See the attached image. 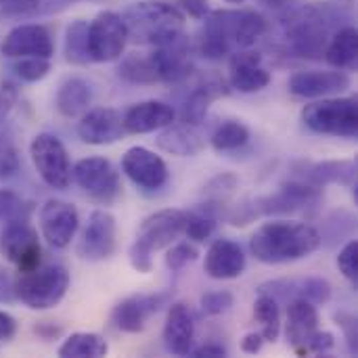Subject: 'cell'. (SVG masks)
Instances as JSON below:
<instances>
[{
    "mask_svg": "<svg viewBox=\"0 0 358 358\" xmlns=\"http://www.w3.org/2000/svg\"><path fill=\"white\" fill-rule=\"evenodd\" d=\"M117 245V222L115 216L107 210H94L88 216V222L82 231L78 243V254L88 262H103L115 254Z\"/></svg>",
    "mask_w": 358,
    "mask_h": 358,
    "instance_id": "4fadbf2b",
    "label": "cell"
},
{
    "mask_svg": "<svg viewBox=\"0 0 358 358\" xmlns=\"http://www.w3.org/2000/svg\"><path fill=\"white\" fill-rule=\"evenodd\" d=\"M264 346V338L260 334H248L243 340H241V350L245 355H258Z\"/></svg>",
    "mask_w": 358,
    "mask_h": 358,
    "instance_id": "f907efd6",
    "label": "cell"
},
{
    "mask_svg": "<svg viewBox=\"0 0 358 358\" xmlns=\"http://www.w3.org/2000/svg\"><path fill=\"white\" fill-rule=\"evenodd\" d=\"M174 120H176L174 107L155 99L134 103L122 115V124L128 134H149L174 124Z\"/></svg>",
    "mask_w": 358,
    "mask_h": 358,
    "instance_id": "cb8c5ba5",
    "label": "cell"
},
{
    "mask_svg": "<svg viewBox=\"0 0 358 358\" xmlns=\"http://www.w3.org/2000/svg\"><path fill=\"white\" fill-rule=\"evenodd\" d=\"M271 71L262 65V57L258 52L237 50L229 61V86L237 92L252 94L260 92L271 84Z\"/></svg>",
    "mask_w": 358,
    "mask_h": 358,
    "instance_id": "603a6c76",
    "label": "cell"
},
{
    "mask_svg": "<svg viewBox=\"0 0 358 358\" xmlns=\"http://www.w3.org/2000/svg\"><path fill=\"white\" fill-rule=\"evenodd\" d=\"M71 180L94 201L113 203L122 195V182L115 166L105 157H84L71 168Z\"/></svg>",
    "mask_w": 358,
    "mask_h": 358,
    "instance_id": "9c48e42d",
    "label": "cell"
},
{
    "mask_svg": "<svg viewBox=\"0 0 358 358\" xmlns=\"http://www.w3.org/2000/svg\"><path fill=\"white\" fill-rule=\"evenodd\" d=\"M300 178L317 187L342 185V187L352 189L357 185V164L352 159H331V162L308 164V168H304Z\"/></svg>",
    "mask_w": 358,
    "mask_h": 358,
    "instance_id": "f1b7e54d",
    "label": "cell"
},
{
    "mask_svg": "<svg viewBox=\"0 0 358 358\" xmlns=\"http://www.w3.org/2000/svg\"><path fill=\"white\" fill-rule=\"evenodd\" d=\"M92 101V88L82 78L65 80L55 96V107L63 117H78L82 115Z\"/></svg>",
    "mask_w": 358,
    "mask_h": 358,
    "instance_id": "f546056e",
    "label": "cell"
},
{
    "mask_svg": "<svg viewBox=\"0 0 358 358\" xmlns=\"http://www.w3.org/2000/svg\"><path fill=\"white\" fill-rule=\"evenodd\" d=\"M13 69L23 82H40V80H44L48 76L50 63L44 57H21L13 65Z\"/></svg>",
    "mask_w": 358,
    "mask_h": 358,
    "instance_id": "74e56055",
    "label": "cell"
},
{
    "mask_svg": "<svg viewBox=\"0 0 358 358\" xmlns=\"http://www.w3.org/2000/svg\"><path fill=\"white\" fill-rule=\"evenodd\" d=\"M164 348L174 357H189L195 344V319L187 304L174 302L164 325Z\"/></svg>",
    "mask_w": 358,
    "mask_h": 358,
    "instance_id": "d4e9b609",
    "label": "cell"
},
{
    "mask_svg": "<svg viewBox=\"0 0 358 358\" xmlns=\"http://www.w3.org/2000/svg\"><path fill=\"white\" fill-rule=\"evenodd\" d=\"M229 94L227 82L218 76H208L193 86L187 99L180 105V122L189 126H199L206 120L210 105Z\"/></svg>",
    "mask_w": 358,
    "mask_h": 358,
    "instance_id": "4316f807",
    "label": "cell"
},
{
    "mask_svg": "<svg viewBox=\"0 0 358 358\" xmlns=\"http://www.w3.org/2000/svg\"><path fill=\"white\" fill-rule=\"evenodd\" d=\"M69 289V273L61 264L36 266L15 281V300L31 310H50L61 304Z\"/></svg>",
    "mask_w": 358,
    "mask_h": 358,
    "instance_id": "5b68a950",
    "label": "cell"
},
{
    "mask_svg": "<svg viewBox=\"0 0 358 358\" xmlns=\"http://www.w3.org/2000/svg\"><path fill=\"white\" fill-rule=\"evenodd\" d=\"M235 304V296L227 289H218V292H208L201 296L199 300V306H201V313L206 317H220L224 313H229Z\"/></svg>",
    "mask_w": 358,
    "mask_h": 358,
    "instance_id": "f35d334b",
    "label": "cell"
},
{
    "mask_svg": "<svg viewBox=\"0 0 358 358\" xmlns=\"http://www.w3.org/2000/svg\"><path fill=\"white\" fill-rule=\"evenodd\" d=\"M157 147L170 155H178V157H193L197 153L203 151L206 141L203 136L197 132V126H189V124H170L166 128H162L159 136H157Z\"/></svg>",
    "mask_w": 358,
    "mask_h": 358,
    "instance_id": "83f0119b",
    "label": "cell"
},
{
    "mask_svg": "<svg viewBox=\"0 0 358 358\" xmlns=\"http://www.w3.org/2000/svg\"><path fill=\"white\" fill-rule=\"evenodd\" d=\"M170 296L166 292L159 294H134L117 302L111 310V323L122 334H141L147 327V321L157 315Z\"/></svg>",
    "mask_w": 358,
    "mask_h": 358,
    "instance_id": "5bb4252c",
    "label": "cell"
},
{
    "mask_svg": "<svg viewBox=\"0 0 358 358\" xmlns=\"http://www.w3.org/2000/svg\"><path fill=\"white\" fill-rule=\"evenodd\" d=\"M126 44H128V29H126L122 15L113 10H105V13H99L88 23L90 61L94 63L117 61L124 55Z\"/></svg>",
    "mask_w": 358,
    "mask_h": 358,
    "instance_id": "8fae6325",
    "label": "cell"
},
{
    "mask_svg": "<svg viewBox=\"0 0 358 358\" xmlns=\"http://www.w3.org/2000/svg\"><path fill=\"white\" fill-rule=\"evenodd\" d=\"M17 334V321L13 315H8L6 310H0V342H8L13 340Z\"/></svg>",
    "mask_w": 358,
    "mask_h": 358,
    "instance_id": "c3c4849f",
    "label": "cell"
},
{
    "mask_svg": "<svg viewBox=\"0 0 358 358\" xmlns=\"http://www.w3.org/2000/svg\"><path fill=\"white\" fill-rule=\"evenodd\" d=\"M197 258H199V250L195 245H191V243H176V245H170V250L166 254V266L172 273H178L185 266L193 264Z\"/></svg>",
    "mask_w": 358,
    "mask_h": 358,
    "instance_id": "ab89813d",
    "label": "cell"
},
{
    "mask_svg": "<svg viewBox=\"0 0 358 358\" xmlns=\"http://www.w3.org/2000/svg\"><path fill=\"white\" fill-rule=\"evenodd\" d=\"M250 143V128L239 120H227L216 126L210 136V145L218 153H231Z\"/></svg>",
    "mask_w": 358,
    "mask_h": 358,
    "instance_id": "d6a6232c",
    "label": "cell"
},
{
    "mask_svg": "<svg viewBox=\"0 0 358 358\" xmlns=\"http://www.w3.org/2000/svg\"><path fill=\"white\" fill-rule=\"evenodd\" d=\"M122 172L143 191H162L170 180L166 162L147 147H130L122 157Z\"/></svg>",
    "mask_w": 358,
    "mask_h": 358,
    "instance_id": "9a60e30c",
    "label": "cell"
},
{
    "mask_svg": "<svg viewBox=\"0 0 358 358\" xmlns=\"http://www.w3.org/2000/svg\"><path fill=\"white\" fill-rule=\"evenodd\" d=\"M65 59L73 65H88L90 52H88V23L78 19L67 27L65 34Z\"/></svg>",
    "mask_w": 358,
    "mask_h": 358,
    "instance_id": "d590c367",
    "label": "cell"
},
{
    "mask_svg": "<svg viewBox=\"0 0 358 358\" xmlns=\"http://www.w3.org/2000/svg\"><path fill=\"white\" fill-rule=\"evenodd\" d=\"M319 331V310L317 304L308 300H292L287 306V323H285V338L292 350L304 357V350L310 338Z\"/></svg>",
    "mask_w": 358,
    "mask_h": 358,
    "instance_id": "484cf974",
    "label": "cell"
},
{
    "mask_svg": "<svg viewBox=\"0 0 358 358\" xmlns=\"http://www.w3.org/2000/svg\"><path fill=\"white\" fill-rule=\"evenodd\" d=\"M0 254L10 264H15L19 273H27L40 266L42 248L36 229L29 227L27 220L4 224V231L0 235Z\"/></svg>",
    "mask_w": 358,
    "mask_h": 358,
    "instance_id": "7c38bea8",
    "label": "cell"
},
{
    "mask_svg": "<svg viewBox=\"0 0 358 358\" xmlns=\"http://www.w3.org/2000/svg\"><path fill=\"white\" fill-rule=\"evenodd\" d=\"M80 229L78 210L61 199H48L40 208V231L48 245L63 250L71 243Z\"/></svg>",
    "mask_w": 358,
    "mask_h": 358,
    "instance_id": "2e32d148",
    "label": "cell"
},
{
    "mask_svg": "<svg viewBox=\"0 0 358 358\" xmlns=\"http://www.w3.org/2000/svg\"><path fill=\"white\" fill-rule=\"evenodd\" d=\"M191 357L195 358H224L229 357V350L222 346V344H218V342H208V344H203V346H199V348H195V350H191Z\"/></svg>",
    "mask_w": 358,
    "mask_h": 358,
    "instance_id": "7dc6e473",
    "label": "cell"
},
{
    "mask_svg": "<svg viewBox=\"0 0 358 358\" xmlns=\"http://www.w3.org/2000/svg\"><path fill=\"white\" fill-rule=\"evenodd\" d=\"M338 268L340 273L352 283H358V241L350 239L338 254Z\"/></svg>",
    "mask_w": 358,
    "mask_h": 358,
    "instance_id": "60d3db41",
    "label": "cell"
},
{
    "mask_svg": "<svg viewBox=\"0 0 358 358\" xmlns=\"http://www.w3.org/2000/svg\"><path fill=\"white\" fill-rule=\"evenodd\" d=\"M2 55L8 59H21V57H44L50 59L55 52V42L50 31L44 25L29 23V25H17L6 34L0 46Z\"/></svg>",
    "mask_w": 358,
    "mask_h": 358,
    "instance_id": "ac0fdd59",
    "label": "cell"
},
{
    "mask_svg": "<svg viewBox=\"0 0 358 358\" xmlns=\"http://www.w3.org/2000/svg\"><path fill=\"white\" fill-rule=\"evenodd\" d=\"M180 2H182L185 10L197 19L206 17V13H208V0H180Z\"/></svg>",
    "mask_w": 358,
    "mask_h": 358,
    "instance_id": "816d5d0a",
    "label": "cell"
},
{
    "mask_svg": "<svg viewBox=\"0 0 358 358\" xmlns=\"http://www.w3.org/2000/svg\"><path fill=\"white\" fill-rule=\"evenodd\" d=\"M321 243L323 237L313 224L275 218L256 229L250 252L262 264H289L308 258Z\"/></svg>",
    "mask_w": 358,
    "mask_h": 358,
    "instance_id": "7a4b0ae2",
    "label": "cell"
},
{
    "mask_svg": "<svg viewBox=\"0 0 358 358\" xmlns=\"http://www.w3.org/2000/svg\"><path fill=\"white\" fill-rule=\"evenodd\" d=\"M224 2H231V4H241L243 0H224Z\"/></svg>",
    "mask_w": 358,
    "mask_h": 358,
    "instance_id": "db71d44e",
    "label": "cell"
},
{
    "mask_svg": "<svg viewBox=\"0 0 358 358\" xmlns=\"http://www.w3.org/2000/svg\"><path fill=\"white\" fill-rule=\"evenodd\" d=\"M336 321H338V325L344 329V336H346V342H348L350 352H352V355H358L357 319H355L350 313H338V315H336Z\"/></svg>",
    "mask_w": 358,
    "mask_h": 358,
    "instance_id": "f6af8a7d",
    "label": "cell"
},
{
    "mask_svg": "<svg viewBox=\"0 0 358 358\" xmlns=\"http://www.w3.org/2000/svg\"><path fill=\"white\" fill-rule=\"evenodd\" d=\"M59 357L63 358H101L107 357L109 344L103 336L92 334V331H78L71 334L61 346H59Z\"/></svg>",
    "mask_w": 358,
    "mask_h": 358,
    "instance_id": "1f68e13d",
    "label": "cell"
},
{
    "mask_svg": "<svg viewBox=\"0 0 358 358\" xmlns=\"http://www.w3.org/2000/svg\"><path fill=\"white\" fill-rule=\"evenodd\" d=\"M151 61L157 71V80L166 84H180L191 78L193 73V59L191 48L185 36L164 44L155 46V52L151 55Z\"/></svg>",
    "mask_w": 358,
    "mask_h": 358,
    "instance_id": "44dd1931",
    "label": "cell"
},
{
    "mask_svg": "<svg viewBox=\"0 0 358 358\" xmlns=\"http://www.w3.org/2000/svg\"><path fill=\"white\" fill-rule=\"evenodd\" d=\"M258 294H268L277 302H292V300H308L317 306L327 304L331 300L334 287L323 277H306V279H279L262 283Z\"/></svg>",
    "mask_w": 358,
    "mask_h": 358,
    "instance_id": "d6986e66",
    "label": "cell"
},
{
    "mask_svg": "<svg viewBox=\"0 0 358 358\" xmlns=\"http://www.w3.org/2000/svg\"><path fill=\"white\" fill-rule=\"evenodd\" d=\"M325 59L329 65L342 71H355L358 65V34L357 27H342L325 48Z\"/></svg>",
    "mask_w": 358,
    "mask_h": 358,
    "instance_id": "4dcf8cb0",
    "label": "cell"
},
{
    "mask_svg": "<svg viewBox=\"0 0 358 358\" xmlns=\"http://www.w3.org/2000/svg\"><path fill=\"white\" fill-rule=\"evenodd\" d=\"M29 155L40 178L48 187L65 191L71 185V162L61 138L48 132L36 134L29 145Z\"/></svg>",
    "mask_w": 358,
    "mask_h": 358,
    "instance_id": "ba28073f",
    "label": "cell"
},
{
    "mask_svg": "<svg viewBox=\"0 0 358 358\" xmlns=\"http://www.w3.org/2000/svg\"><path fill=\"white\" fill-rule=\"evenodd\" d=\"M31 203L23 201L17 193L0 189V224H10L19 220H29Z\"/></svg>",
    "mask_w": 358,
    "mask_h": 358,
    "instance_id": "8d00e7d4",
    "label": "cell"
},
{
    "mask_svg": "<svg viewBox=\"0 0 358 358\" xmlns=\"http://www.w3.org/2000/svg\"><path fill=\"white\" fill-rule=\"evenodd\" d=\"M285 34L292 50L304 59H319L325 55L327 27L317 8L302 6L296 8L285 21Z\"/></svg>",
    "mask_w": 358,
    "mask_h": 358,
    "instance_id": "30bf717a",
    "label": "cell"
},
{
    "mask_svg": "<svg viewBox=\"0 0 358 358\" xmlns=\"http://www.w3.org/2000/svg\"><path fill=\"white\" fill-rule=\"evenodd\" d=\"M352 86L350 76L342 69L338 71H298L289 78L287 90L298 99H325L344 94Z\"/></svg>",
    "mask_w": 358,
    "mask_h": 358,
    "instance_id": "e0dca14e",
    "label": "cell"
},
{
    "mask_svg": "<svg viewBox=\"0 0 358 358\" xmlns=\"http://www.w3.org/2000/svg\"><path fill=\"white\" fill-rule=\"evenodd\" d=\"M128 40L136 44L164 46L182 36L185 17L182 13L166 2H134L122 15Z\"/></svg>",
    "mask_w": 358,
    "mask_h": 358,
    "instance_id": "3957f363",
    "label": "cell"
},
{
    "mask_svg": "<svg viewBox=\"0 0 358 358\" xmlns=\"http://www.w3.org/2000/svg\"><path fill=\"white\" fill-rule=\"evenodd\" d=\"M38 2L40 0H0V13H8V15L27 13V10H34Z\"/></svg>",
    "mask_w": 358,
    "mask_h": 358,
    "instance_id": "bcb514c9",
    "label": "cell"
},
{
    "mask_svg": "<svg viewBox=\"0 0 358 358\" xmlns=\"http://www.w3.org/2000/svg\"><path fill=\"white\" fill-rule=\"evenodd\" d=\"M185 220H187V212L174 208H166L147 216L141 222L136 231V239L128 250L132 268L141 275L151 273L153 254L170 248L180 235H185Z\"/></svg>",
    "mask_w": 358,
    "mask_h": 358,
    "instance_id": "277c9868",
    "label": "cell"
},
{
    "mask_svg": "<svg viewBox=\"0 0 358 358\" xmlns=\"http://www.w3.org/2000/svg\"><path fill=\"white\" fill-rule=\"evenodd\" d=\"M126 134L122 113L111 107H96L82 115L78 122V136L92 147H105L117 143Z\"/></svg>",
    "mask_w": 358,
    "mask_h": 358,
    "instance_id": "ffe728a7",
    "label": "cell"
},
{
    "mask_svg": "<svg viewBox=\"0 0 358 358\" xmlns=\"http://www.w3.org/2000/svg\"><path fill=\"white\" fill-rule=\"evenodd\" d=\"M304 126L315 134L357 138L358 103L355 96H325L302 109Z\"/></svg>",
    "mask_w": 358,
    "mask_h": 358,
    "instance_id": "8992f818",
    "label": "cell"
},
{
    "mask_svg": "<svg viewBox=\"0 0 358 358\" xmlns=\"http://www.w3.org/2000/svg\"><path fill=\"white\" fill-rule=\"evenodd\" d=\"M117 76L128 84H155V82H159L155 65L151 61V55L149 57L130 55V57L122 59V63L117 67Z\"/></svg>",
    "mask_w": 358,
    "mask_h": 358,
    "instance_id": "e575fe53",
    "label": "cell"
},
{
    "mask_svg": "<svg viewBox=\"0 0 358 358\" xmlns=\"http://www.w3.org/2000/svg\"><path fill=\"white\" fill-rule=\"evenodd\" d=\"M19 170V155L8 134L0 132V178H8Z\"/></svg>",
    "mask_w": 358,
    "mask_h": 358,
    "instance_id": "7bdbcfd3",
    "label": "cell"
},
{
    "mask_svg": "<svg viewBox=\"0 0 358 358\" xmlns=\"http://www.w3.org/2000/svg\"><path fill=\"white\" fill-rule=\"evenodd\" d=\"M237 185H239L237 176L224 172V174L214 176V178L203 187V193H206L210 199H214V201H224V199L237 189Z\"/></svg>",
    "mask_w": 358,
    "mask_h": 358,
    "instance_id": "b9f144b4",
    "label": "cell"
},
{
    "mask_svg": "<svg viewBox=\"0 0 358 358\" xmlns=\"http://www.w3.org/2000/svg\"><path fill=\"white\" fill-rule=\"evenodd\" d=\"M258 216H294L313 214L323 203V187H317L304 178L287 180L277 193L252 199Z\"/></svg>",
    "mask_w": 358,
    "mask_h": 358,
    "instance_id": "52a82bcc",
    "label": "cell"
},
{
    "mask_svg": "<svg viewBox=\"0 0 358 358\" xmlns=\"http://www.w3.org/2000/svg\"><path fill=\"white\" fill-rule=\"evenodd\" d=\"M264 6H268V8H279V6H283L285 4V0H260Z\"/></svg>",
    "mask_w": 358,
    "mask_h": 358,
    "instance_id": "f5cc1de1",
    "label": "cell"
},
{
    "mask_svg": "<svg viewBox=\"0 0 358 358\" xmlns=\"http://www.w3.org/2000/svg\"><path fill=\"white\" fill-rule=\"evenodd\" d=\"M334 346H336V336H334L331 331H317V334L310 338V342H308V346H306L304 355L323 357V355L331 352V350H334Z\"/></svg>",
    "mask_w": 358,
    "mask_h": 358,
    "instance_id": "ee69618b",
    "label": "cell"
},
{
    "mask_svg": "<svg viewBox=\"0 0 358 358\" xmlns=\"http://www.w3.org/2000/svg\"><path fill=\"white\" fill-rule=\"evenodd\" d=\"M245 266H248L245 252L233 239L220 237L206 252L203 271L214 281H231V279H237V277H241L245 273Z\"/></svg>",
    "mask_w": 358,
    "mask_h": 358,
    "instance_id": "7402d4cb",
    "label": "cell"
},
{
    "mask_svg": "<svg viewBox=\"0 0 358 358\" xmlns=\"http://www.w3.org/2000/svg\"><path fill=\"white\" fill-rule=\"evenodd\" d=\"M254 317L260 323V336L264 342H277L281 336V308L268 294H258L254 302Z\"/></svg>",
    "mask_w": 358,
    "mask_h": 358,
    "instance_id": "836d02e7",
    "label": "cell"
},
{
    "mask_svg": "<svg viewBox=\"0 0 358 358\" xmlns=\"http://www.w3.org/2000/svg\"><path fill=\"white\" fill-rule=\"evenodd\" d=\"M266 34V19L256 10H212L199 31L197 50L210 61H220L254 46Z\"/></svg>",
    "mask_w": 358,
    "mask_h": 358,
    "instance_id": "6da1fadb",
    "label": "cell"
},
{
    "mask_svg": "<svg viewBox=\"0 0 358 358\" xmlns=\"http://www.w3.org/2000/svg\"><path fill=\"white\" fill-rule=\"evenodd\" d=\"M15 300V281L6 271H0V304H10Z\"/></svg>",
    "mask_w": 358,
    "mask_h": 358,
    "instance_id": "681fc988",
    "label": "cell"
}]
</instances>
